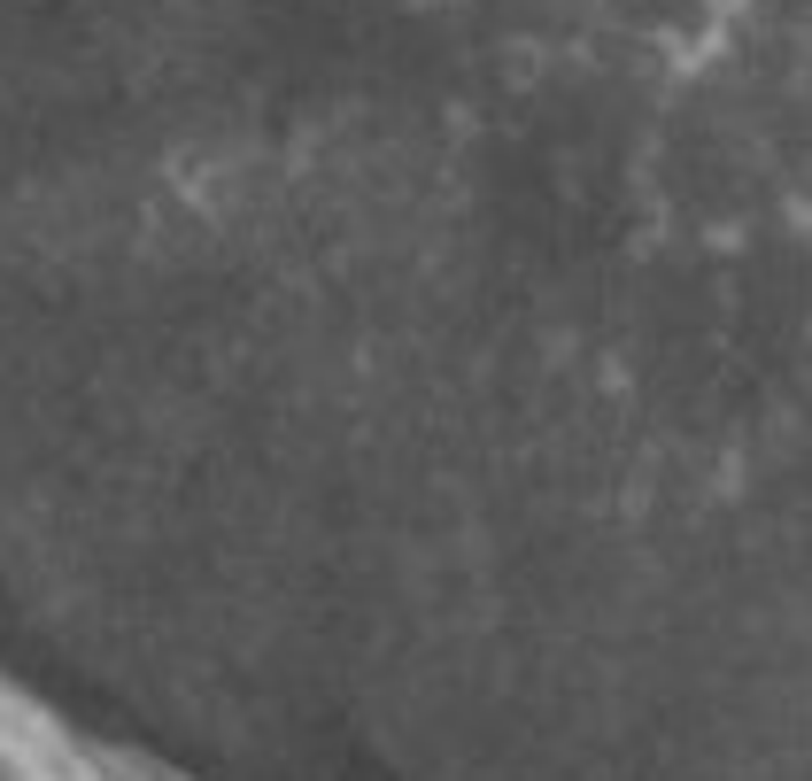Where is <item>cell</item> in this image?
Segmentation results:
<instances>
[{"mask_svg": "<svg viewBox=\"0 0 812 781\" xmlns=\"http://www.w3.org/2000/svg\"><path fill=\"white\" fill-rule=\"evenodd\" d=\"M511 286H519V279H511ZM503 310H511V302H503ZM495 333H503V318H495ZM487 348H495V341H487ZM480 372H487V356H480ZM472 387H480V380H472ZM464 410H472V395H464ZM457 434H464V418H457ZM449 449H457V441H449ZM442 472H449V457H442ZM433 496H442V480H433Z\"/></svg>", "mask_w": 812, "mask_h": 781, "instance_id": "1", "label": "cell"}]
</instances>
